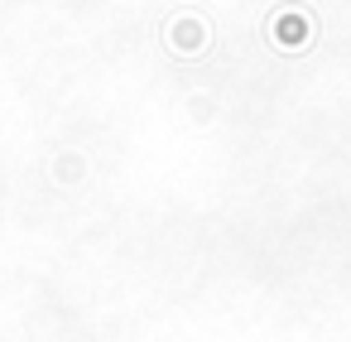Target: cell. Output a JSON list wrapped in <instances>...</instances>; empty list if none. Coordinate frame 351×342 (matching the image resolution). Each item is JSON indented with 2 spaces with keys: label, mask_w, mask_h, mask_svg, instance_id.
<instances>
[{
  "label": "cell",
  "mask_w": 351,
  "mask_h": 342,
  "mask_svg": "<svg viewBox=\"0 0 351 342\" xmlns=\"http://www.w3.org/2000/svg\"><path fill=\"white\" fill-rule=\"evenodd\" d=\"M202 44H207V30L193 25V15H183V20L173 25V49H178V54H197Z\"/></svg>",
  "instance_id": "cell-1"
}]
</instances>
